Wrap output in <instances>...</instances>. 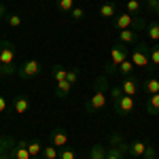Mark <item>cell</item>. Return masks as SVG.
<instances>
[{"label": "cell", "mask_w": 159, "mask_h": 159, "mask_svg": "<svg viewBox=\"0 0 159 159\" xmlns=\"http://www.w3.org/2000/svg\"><path fill=\"white\" fill-rule=\"evenodd\" d=\"M93 96L85 102V110L87 112H98L106 106V100H108V81H106V74L100 76L98 81L93 83Z\"/></svg>", "instance_id": "6da1fadb"}, {"label": "cell", "mask_w": 159, "mask_h": 159, "mask_svg": "<svg viewBox=\"0 0 159 159\" xmlns=\"http://www.w3.org/2000/svg\"><path fill=\"white\" fill-rule=\"evenodd\" d=\"M17 64H15V47L11 40H0V76L17 72Z\"/></svg>", "instance_id": "7a4b0ae2"}, {"label": "cell", "mask_w": 159, "mask_h": 159, "mask_svg": "<svg viewBox=\"0 0 159 159\" xmlns=\"http://www.w3.org/2000/svg\"><path fill=\"white\" fill-rule=\"evenodd\" d=\"M127 57H129V47L123 45L121 40H117V43L112 45V49H110V60H108V64L104 66V74L115 76V74L119 72V64L125 61Z\"/></svg>", "instance_id": "3957f363"}, {"label": "cell", "mask_w": 159, "mask_h": 159, "mask_svg": "<svg viewBox=\"0 0 159 159\" xmlns=\"http://www.w3.org/2000/svg\"><path fill=\"white\" fill-rule=\"evenodd\" d=\"M129 142H125L119 134L110 136V147L106 148V159H125Z\"/></svg>", "instance_id": "277c9868"}, {"label": "cell", "mask_w": 159, "mask_h": 159, "mask_svg": "<svg viewBox=\"0 0 159 159\" xmlns=\"http://www.w3.org/2000/svg\"><path fill=\"white\" fill-rule=\"evenodd\" d=\"M129 60L134 61V66H138V68H148L151 66V57H148V45H138V47H134L132 49V53H129Z\"/></svg>", "instance_id": "5b68a950"}, {"label": "cell", "mask_w": 159, "mask_h": 159, "mask_svg": "<svg viewBox=\"0 0 159 159\" xmlns=\"http://www.w3.org/2000/svg\"><path fill=\"white\" fill-rule=\"evenodd\" d=\"M17 74H19L21 79H36L38 74H40V61H36V60L21 61L19 68H17Z\"/></svg>", "instance_id": "8992f818"}, {"label": "cell", "mask_w": 159, "mask_h": 159, "mask_svg": "<svg viewBox=\"0 0 159 159\" xmlns=\"http://www.w3.org/2000/svg\"><path fill=\"white\" fill-rule=\"evenodd\" d=\"M112 108H115V112H117L119 117H127V115L136 108V102H134L132 96H125V93H123L121 98H119V102L112 104Z\"/></svg>", "instance_id": "52a82bcc"}, {"label": "cell", "mask_w": 159, "mask_h": 159, "mask_svg": "<svg viewBox=\"0 0 159 159\" xmlns=\"http://www.w3.org/2000/svg\"><path fill=\"white\" fill-rule=\"evenodd\" d=\"M132 25H134V15L127 13V11L125 13H117L115 19H112V28L119 30V32H121V30H129Z\"/></svg>", "instance_id": "ba28073f"}, {"label": "cell", "mask_w": 159, "mask_h": 159, "mask_svg": "<svg viewBox=\"0 0 159 159\" xmlns=\"http://www.w3.org/2000/svg\"><path fill=\"white\" fill-rule=\"evenodd\" d=\"M119 87L123 89V93H125V96H132V98H134L136 93L140 91V79L134 76V74H132V76H125Z\"/></svg>", "instance_id": "9c48e42d"}, {"label": "cell", "mask_w": 159, "mask_h": 159, "mask_svg": "<svg viewBox=\"0 0 159 159\" xmlns=\"http://www.w3.org/2000/svg\"><path fill=\"white\" fill-rule=\"evenodd\" d=\"M11 159H32L30 151H28V140H17V144L11 153Z\"/></svg>", "instance_id": "30bf717a"}, {"label": "cell", "mask_w": 159, "mask_h": 159, "mask_svg": "<svg viewBox=\"0 0 159 159\" xmlns=\"http://www.w3.org/2000/svg\"><path fill=\"white\" fill-rule=\"evenodd\" d=\"M13 110H15V115H25L30 110V100L25 96H17L13 100Z\"/></svg>", "instance_id": "8fae6325"}, {"label": "cell", "mask_w": 159, "mask_h": 159, "mask_svg": "<svg viewBox=\"0 0 159 159\" xmlns=\"http://www.w3.org/2000/svg\"><path fill=\"white\" fill-rule=\"evenodd\" d=\"M51 144H55L57 148H64L68 144V134L64 129H53L51 132Z\"/></svg>", "instance_id": "7c38bea8"}, {"label": "cell", "mask_w": 159, "mask_h": 159, "mask_svg": "<svg viewBox=\"0 0 159 159\" xmlns=\"http://www.w3.org/2000/svg\"><path fill=\"white\" fill-rule=\"evenodd\" d=\"M119 40H121L123 45H127V47H129V45H136V43H138V32L132 30V28H129V30H121V32H119Z\"/></svg>", "instance_id": "4fadbf2b"}, {"label": "cell", "mask_w": 159, "mask_h": 159, "mask_svg": "<svg viewBox=\"0 0 159 159\" xmlns=\"http://www.w3.org/2000/svg\"><path fill=\"white\" fill-rule=\"evenodd\" d=\"M142 93H147V96L159 93V79H155V76H148L147 81L142 83Z\"/></svg>", "instance_id": "5bb4252c"}, {"label": "cell", "mask_w": 159, "mask_h": 159, "mask_svg": "<svg viewBox=\"0 0 159 159\" xmlns=\"http://www.w3.org/2000/svg\"><path fill=\"white\" fill-rule=\"evenodd\" d=\"M147 147H148V144H144L142 140H136V142H132V144H129V148H127V155H132V157H144Z\"/></svg>", "instance_id": "9a60e30c"}, {"label": "cell", "mask_w": 159, "mask_h": 159, "mask_svg": "<svg viewBox=\"0 0 159 159\" xmlns=\"http://www.w3.org/2000/svg\"><path fill=\"white\" fill-rule=\"evenodd\" d=\"M144 110H147L148 115H159V93L147 96V102H144Z\"/></svg>", "instance_id": "2e32d148"}, {"label": "cell", "mask_w": 159, "mask_h": 159, "mask_svg": "<svg viewBox=\"0 0 159 159\" xmlns=\"http://www.w3.org/2000/svg\"><path fill=\"white\" fill-rule=\"evenodd\" d=\"M70 91H72V83H68V81H57L55 83V96L57 98H68Z\"/></svg>", "instance_id": "e0dca14e"}, {"label": "cell", "mask_w": 159, "mask_h": 159, "mask_svg": "<svg viewBox=\"0 0 159 159\" xmlns=\"http://www.w3.org/2000/svg\"><path fill=\"white\" fill-rule=\"evenodd\" d=\"M100 17L102 19H115V15H117V7L112 4V2H106V4H102L100 7Z\"/></svg>", "instance_id": "ac0fdd59"}, {"label": "cell", "mask_w": 159, "mask_h": 159, "mask_svg": "<svg viewBox=\"0 0 159 159\" xmlns=\"http://www.w3.org/2000/svg\"><path fill=\"white\" fill-rule=\"evenodd\" d=\"M134 68H136L134 61L127 57L125 61H121V64H119V72H117V74H121L123 79H125V76H132V74H134Z\"/></svg>", "instance_id": "d6986e66"}, {"label": "cell", "mask_w": 159, "mask_h": 159, "mask_svg": "<svg viewBox=\"0 0 159 159\" xmlns=\"http://www.w3.org/2000/svg\"><path fill=\"white\" fill-rule=\"evenodd\" d=\"M43 159H60V148L55 147V144L43 147Z\"/></svg>", "instance_id": "ffe728a7"}, {"label": "cell", "mask_w": 159, "mask_h": 159, "mask_svg": "<svg viewBox=\"0 0 159 159\" xmlns=\"http://www.w3.org/2000/svg\"><path fill=\"white\" fill-rule=\"evenodd\" d=\"M89 159H106V147L93 144V147L89 148Z\"/></svg>", "instance_id": "44dd1931"}, {"label": "cell", "mask_w": 159, "mask_h": 159, "mask_svg": "<svg viewBox=\"0 0 159 159\" xmlns=\"http://www.w3.org/2000/svg\"><path fill=\"white\" fill-rule=\"evenodd\" d=\"M51 74H53V79H55V81H66L68 70H66L61 64H53V66H51Z\"/></svg>", "instance_id": "7402d4cb"}, {"label": "cell", "mask_w": 159, "mask_h": 159, "mask_svg": "<svg viewBox=\"0 0 159 159\" xmlns=\"http://www.w3.org/2000/svg\"><path fill=\"white\" fill-rule=\"evenodd\" d=\"M147 34H148L151 40L159 43V21H151V24H147Z\"/></svg>", "instance_id": "603a6c76"}, {"label": "cell", "mask_w": 159, "mask_h": 159, "mask_svg": "<svg viewBox=\"0 0 159 159\" xmlns=\"http://www.w3.org/2000/svg\"><path fill=\"white\" fill-rule=\"evenodd\" d=\"M28 151H30L32 159H40L43 157V147H40V142H36V140L28 142Z\"/></svg>", "instance_id": "cb8c5ba5"}, {"label": "cell", "mask_w": 159, "mask_h": 159, "mask_svg": "<svg viewBox=\"0 0 159 159\" xmlns=\"http://www.w3.org/2000/svg\"><path fill=\"white\" fill-rule=\"evenodd\" d=\"M125 11L132 13V15H140V11H142L140 0H127V2H125Z\"/></svg>", "instance_id": "d4e9b609"}, {"label": "cell", "mask_w": 159, "mask_h": 159, "mask_svg": "<svg viewBox=\"0 0 159 159\" xmlns=\"http://www.w3.org/2000/svg\"><path fill=\"white\" fill-rule=\"evenodd\" d=\"M57 9L61 13H70L74 9V0H57Z\"/></svg>", "instance_id": "484cf974"}, {"label": "cell", "mask_w": 159, "mask_h": 159, "mask_svg": "<svg viewBox=\"0 0 159 159\" xmlns=\"http://www.w3.org/2000/svg\"><path fill=\"white\" fill-rule=\"evenodd\" d=\"M144 28H147V21H144V17H142V15H134V25H132V30L140 32V30H144Z\"/></svg>", "instance_id": "4316f807"}, {"label": "cell", "mask_w": 159, "mask_h": 159, "mask_svg": "<svg viewBox=\"0 0 159 159\" xmlns=\"http://www.w3.org/2000/svg\"><path fill=\"white\" fill-rule=\"evenodd\" d=\"M121 96H123V89L119 85L112 87V89L108 91V98H110V102H112V104H115V102H119V98H121Z\"/></svg>", "instance_id": "83f0119b"}, {"label": "cell", "mask_w": 159, "mask_h": 159, "mask_svg": "<svg viewBox=\"0 0 159 159\" xmlns=\"http://www.w3.org/2000/svg\"><path fill=\"white\" fill-rule=\"evenodd\" d=\"M148 57L153 66H159V45L157 47H148Z\"/></svg>", "instance_id": "f1b7e54d"}, {"label": "cell", "mask_w": 159, "mask_h": 159, "mask_svg": "<svg viewBox=\"0 0 159 159\" xmlns=\"http://www.w3.org/2000/svg\"><path fill=\"white\" fill-rule=\"evenodd\" d=\"M68 15H70V19H72V21H81V19L85 17V11H83L81 7H74V9L68 13Z\"/></svg>", "instance_id": "f546056e"}, {"label": "cell", "mask_w": 159, "mask_h": 159, "mask_svg": "<svg viewBox=\"0 0 159 159\" xmlns=\"http://www.w3.org/2000/svg\"><path fill=\"white\" fill-rule=\"evenodd\" d=\"M60 159H76V153L74 148H60Z\"/></svg>", "instance_id": "4dcf8cb0"}, {"label": "cell", "mask_w": 159, "mask_h": 159, "mask_svg": "<svg viewBox=\"0 0 159 159\" xmlns=\"http://www.w3.org/2000/svg\"><path fill=\"white\" fill-rule=\"evenodd\" d=\"M66 81L74 85V83L79 81V68H70V70H68V74H66Z\"/></svg>", "instance_id": "1f68e13d"}, {"label": "cell", "mask_w": 159, "mask_h": 159, "mask_svg": "<svg viewBox=\"0 0 159 159\" xmlns=\"http://www.w3.org/2000/svg\"><path fill=\"white\" fill-rule=\"evenodd\" d=\"M7 21H9V25H11V28H19V25H21V17L13 13V15H9V19H7Z\"/></svg>", "instance_id": "d6a6232c"}, {"label": "cell", "mask_w": 159, "mask_h": 159, "mask_svg": "<svg viewBox=\"0 0 159 159\" xmlns=\"http://www.w3.org/2000/svg\"><path fill=\"white\" fill-rule=\"evenodd\" d=\"M147 7L153 13H157V15H159V0H147Z\"/></svg>", "instance_id": "836d02e7"}, {"label": "cell", "mask_w": 159, "mask_h": 159, "mask_svg": "<svg viewBox=\"0 0 159 159\" xmlns=\"http://www.w3.org/2000/svg\"><path fill=\"white\" fill-rule=\"evenodd\" d=\"M7 108H9V102H7L4 96H0V115H2V112H7Z\"/></svg>", "instance_id": "e575fe53"}, {"label": "cell", "mask_w": 159, "mask_h": 159, "mask_svg": "<svg viewBox=\"0 0 159 159\" xmlns=\"http://www.w3.org/2000/svg\"><path fill=\"white\" fill-rule=\"evenodd\" d=\"M0 19H9V11H7V7L0 2Z\"/></svg>", "instance_id": "d590c367"}, {"label": "cell", "mask_w": 159, "mask_h": 159, "mask_svg": "<svg viewBox=\"0 0 159 159\" xmlns=\"http://www.w3.org/2000/svg\"><path fill=\"white\" fill-rule=\"evenodd\" d=\"M142 159H157V155H144Z\"/></svg>", "instance_id": "8d00e7d4"}, {"label": "cell", "mask_w": 159, "mask_h": 159, "mask_svg": "<svg viewBox=\"0 0 159 159\" xmlns=\"http://www.w3.org/2000/svg\"><path fill=\"white\" fill-rule=\"evenodd\" d=\"M0 159H9V155H4V153H0Z\"/></svg>", "instance_id": "74e56055"}]
</instances>
